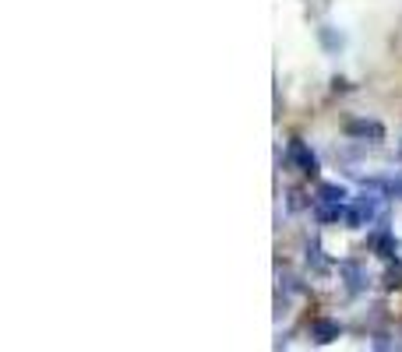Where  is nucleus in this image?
Listing matches in <instances>:
<instances>
[{"instance_id": "obj_9", "label": "nucleus", "mask_w": 402, "mask_h": 352, "mask_svg": "<svg viewBox=\"0 0 402 352\" xmlns=\"http://www.w3.org/2000/svg\"><path fill=\"white\" fill-rule=\"evenodd\" d=\"M321 39H325V46H339V43H342V39H335L328 28H321Z\"/></svg>"}, {"instance_id": "obj_2", "label": "nucleus", "mask_w": 402, "mask_h": 352, "mask_svg": "<svg viewBox=\"0 0 402 352\" xmlns=\"http://www.w3.org/2000/svg\"><path fill=\"white\" fill-rule=\"evenodd\" d=\"M346 134H353V138H371V141H381V138H385V127H381L378 120H349V123H346Z\"/></svg>"}, {"instance_id": "obj_7", "label": "nucleus", "mask_w": 402, "mask_h": 352, "mask_svg": "<svg viewBox=\"0 0 402 352\" xmlns=\"http://www.w3.org/2000/svg\"><path fill=\"white\" fill-rule=\"evenodd\" d=\"M307 261L314 264V268H317V271H328V261H325V258H321V251H317V247H310V254H307Z\"/></svg>"}, {"instance_id": "obj_6", "label": "nucleus", "mask_w": 402, "mask_h": 352, "mask_svg": "<svg viewBox=\"0 0 402 352\" xmlns=\"http://www.w3.org/2000/svg\"><path fill=\"white\" fill-rule=\"evenodd\" d=\"M367 187H385V194H389V197H399V201H402V173L389 176V180H371Z\"/></svg>"}, {"instance_id": "obj_4", "label": "nucleus", "mask_w": 402, "mask_h": 352, "mask_svg": "<svg viewBox=\"0 0 402 352\" xmlns=\"http://www.w3.org/2000/svg\"><path fill=\"white\" fill-rule=\"evenodd\" d=\"M314 204H325V208H342L346 204V190L339 187V183H321V190H317V201Z\"/></svg>"}, {"instance_id": "obj_5", "label": "nucleus", "mask_w": 402, "mask_h": 352, "mask_svg": "<svg viewBox=\"0 0 402 352\" xmlns=\"http://www.w3.org/2000/svg\"><path fill=\"white\" fill-rule=\"evenodd\" d=\"M339 271L349 278V289H353V292H357V289H364V271H360V264H357V261H342V264H339Z\"/></svg>"}, {"instance_id": "obj_8", "label": "nucleus", "mask_w": 402, "mask_h": 352, "mask_svg": "<svg viewBox=\"0 0 402 352\" xmlns=\"http://www.w3.org/2000/svg\"><path fill=\"white\" fill-rule=\"evenodd\" d=\"M385 285H389V289H396V285H402V268H399V271H389Z\"/></svg>"}, {"instance_id": "obj_3", "label": "nucleus", "mask_w": 402, "mask_h": 352, "mask_svg": "<svg viewBox=\"0 0 402 352\" xmlns=\"http://www.w3.org/2000/svg\"><path fill=\"white\" fill-rule=\"evenodd\" d=\"M339 335H342L339 321H328V317H321V321H314V324H310V339H314V342H321V346L335 342Z\"/></svg>"}, {"instance_id": "obj_1", "label": "nucleus", "mask_w": 402, "mask_h": 352, "mask_svg": "<svg viewBox=\"0 0 402 352\" xmlns=\"http://www.w3.org/2000/svg\"><path fill=\"white\" fill-rule=\"evenodd\" d=\"M286 155H290V163L300 170V173H317V159H314V152L303 145L300 138H293L290 141V148H286Z\"/></svg>"}]
</instances>
